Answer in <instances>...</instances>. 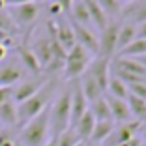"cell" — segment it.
<instances>
[{"label": "cell", "instance_id": "1", "mask_svg": "<svg viewBox=\"0 0 146 146\" xmlns=\"http://www.w3.org/2000/svg\"><path fill=\"white\" fill-rule=\"evenodd\" d=\"M51 137V120H49V107L32 120L25 124L21 131V142L25 146H43Z\"/></svg>", "mask_w": 146, "mask_h": 146}, {"label": "cell", "instance_id": "2", "mask_svg": "<svg viewBox=\"0 0 146 146\" xmlns=\"http://www.w3.org/2000/svg\"><path fill=\"white\" fill-rule=\"evenodd\" d=\"M54 92V84L52 82H43V86L36 92L32 98H28L26 101L17 105V118L19 124H26L28 120H32L34 116H38L39 112H43L49 107V101L52 98Z\"/></svg>", "mask_w": 146, "mask_h": 146}, {"label": "cell", "instance_id": "3", "mask_svg": "<svg viewBox=\"0 0 146 146\" xmlns=\"http://www.w3.org/2000/svg\"><path fill=\"white\" fill-rule=\"evenodd\" d=\"M69 116H71V88H64L56 96L54 103L49 107V120H51V133L56 137L64 129L69 127Z\"/></svg>", "mask_w": 146, "mask_h": 146}, {"label": "cell", "instance_id": "4", "mask_svg": "<svg viewBox=\"0 0 146 146\" xmlns=\"http://www.w3.org/2000/svg\"><path fill=\"white\" fill-rule=\"evenodd\" d=\"M92 58H94V54H90L82 45L75 43V45L66 52L64 68H62L64 69V75L68 79H75V81H77L82 73L86 71V68H88V64L92 62Z\"/></svg>", "mask_w": 146, "mask_h": 146}, {"label": "cell", "instance_id": "5", "mask_svg": "<svg viewBox=\"0 0 146 146\" xmlns=\"http://www.w3.org/2000/svg\"><path fill=\"white\" fill-rule=\"evenodd\" d=\"M118 26L120 23L116 21H109L107 25L99 30L98 34V56L103 58H111L116 56V39H118Z\"/></svg>", "mask_w": 146, "mask_h": 146}, {"label": "cell", "instance_id": "6", "mask_svg": "<svg viewBox=\"0 0 146 146\" xmlns=\"http://www.w3.org/2000/svg\"><path fill=\"white\" fill-rule=\"evenodd\" d=\"M86 73L90 77L96 79L101 90H107V82L111 79V58H103V56H96L86 68Z\"/></svg>", "mask_w": 146, "mask_h": 146}, {"label": "cell", "instance_id": "7", "mask_svg": "<svg viewBox=\"0 0 146 146\" xmlns=\"http://www.w3.org/2000/svg\"><path fill=\"white\" fill-rule=\"evenodd\" d=\"M9 17L15 25L19 26H28L38 19L39 8L38 4L30 2V4H19V6H9Z\"/></svg>", "mask_w": 146, "mask_h": 146}, {"label": "cell", "instance_id": "8", "mask_svg": "<svg viewBox=\"0 0 146 146\" xmlns=\"http://www.w3.org/2000/svg\"><path fill=\"white\" fill-rule=\"evenodd\" d=\"M51 28H52V34H54L56 41L60 43V47L64 49L66 52L75 45V34H73V28H71V23L69 21H64L62 17L54 19L51 23Z\"/></svg>", "mask_w": 146, "mask_h": 146}, {"label": "cell", "instance_id": "9", "mask_svg": "<svg viewBox=\"0 0 146 146\" xmlns=\"http://www.w3.org/2000/svg\"><path fill=\"white\" fill-rule=\"evenodd\" d=\"M69 23H71L73 34H75V41H77L79 45H82L90 54L98 56V51H99L98 49V34L92 30L90 26H82V25L73 23V21H69Z\"/></svg>", "mask_w": 146, "mask_h": 146}, {"label": "cell", "instance_id": "10", "mask_svg": "<svg viewBox=\"0 0 146 146\" xmlns=\"http://www.w3.org/2000/svg\"><path fill=\"white\" fill-rule=\"evenodd\" d=\"M30 51L36 54L39 66L41 68H49V64L52 62V43H51V36H49V30L45 34L36 36L34 45L30 47Z\"/></svg>", "mask_w": 146, "mask_h": 146}, {"label": "cell", "instance_id": "11", "mask_svg": "<svg viewBox=\"0 0 146 146\" xmlns=\"http://www.w3.org/2000/svg\"><path fill=\"white\" fill-rule=\"evenodd\" d=\"M141 127H142V122H139V120L124 122V124H120L118 127L114 125V131H112V135L107 139V141H112L114 146L125 144V142H129L133 137H137V133L141 131Z\"/></svg>", "mask_w": 146, "mask_h": 146}, {"label": "cell", "instance_id": "12", "mask_svg": "<svg viewBox=\"0 0 146 146\" xmlns=\"http://www.w3.org/2000/svg\"><path fill=\"white\" fill-rule=\"evenodd\" d=\"M86 111H88V101H86L81 86H79V81H75V84L71 86V116H69V127H73V125L77 124V120Z\"/></svg>", "mask_w": 146, "mask_h": 146}, {"label": "cell", "instance_id": "13", "mask_svg": "<svg viewBox=\"0 0 146 146\" xmlns=\"http://www.w3.org/2000/svg\"><path fill=\"white\" fill-rule=\"evenodd\" d=\"M43 86V81H21L17 82V86L15 88H11V101L15 105L23 103V101H26L28 98H32V96L36 94V92L39 90Z\"/></svg>", "mask_w": 146, "mask_h": 146}, {"label": "cell", "instance_id": "14", "mask_svg": "<svg viewBox=\"0 0 146 146\" xmlns=\"http://www.w3.org/2000/svg\"><path fill=\"white\" fill-rule=\"evenodd\" d=\"M105 99L109 103V109H111V116L112 122H118V124H124V122L133 120L131 118V112H129V107L125 103V99H118V98H111V96L105 94Z\"/></svg>", "mask_w": 146, "mask_h": 146}, {"label": "cell", "instance_id": "15", "mask_svg": "<svg viewBox=\"0 0 146 146\" xmlns=\"http://www.w3.org/2000/svg\"><path fill=\"white\" fill-rule=\"evenodd\" d=\"M77 81H79V86H81V90H82V94H84V98H86L88 103H92V101H96L98 98L105 96V92L99 88V84L96 82V79L90 77L86 71L82 73L81 79H77Z\"/></svg>", "mask_w": 146, "mask_h": 146}, {"label": "cell", "instance_id": "16", "mask_svg": "<svg viewBox=\"0 0 146 146\" xmlns=\"http://www.w3.org/2000/svg\"><path fill=\"white\" fill-rule=\"evenodd\" d=\"M137 39V25L131 21H125V23H120L118 26V39H116V54L125 49L131 41Z\"/></svg>", "mask_w": 146, "mask_h": 146}, {"label": "cell", "instance_id": "17", "mask_svg": "<svg viewBox=\"0 0 146 146\" xmlns=\"http://www.w3.org/2000/svg\"><path fill=\"white\" fill-rule=\"evenodd\" d=\"M112 68H118L122 71H127L135 77H141V79H146V69L137 58H125V56H116L114 62H112Z\"/></svg>", "mask_w": 146, "mask_h": 146}, {"label": "cell", "instance_id": "18", "mask_svg": "<svg viewBox=\"0 0 146 146\" xmlns=\"http://www.w3.org/2000/svg\"><path fill=\"white\" fill-rule=\"evenodd\" d=\"M21 79H23V69L17 64H6L0 68V86L13 88V84L21 82Z\"/></svg>", "mask_w": 146, "mask_h": 146}, {"label": "cell", "instance_id": "19", "mask_svg": "<svg viewBox=\"0 0 146 146\" xmlns=\"http://www.w3.org/2000/svg\"><path fill=\"white\" fill-rule=\"evenodd\" d=\"M88 111L92 112L96 122H112L111 109H109V103H107V99H105V96H101L96 101L88 103Z\"/></svg>", "mask_w": 146, "mask_h": 146}, {"label": "cell", "instance_id": "20", "mask_svg": "<svg viewBox=\"0 0 146 146\" xmlns=\"http://www.w3.org/2000/svg\"><path fill=\"white\" fill-rule=\"evenodd\" d=\"M94 125H96V118L92 116L90 111H86L77 120V124L73 125V129H75V133L79 135L81 141H88L90 135H92V131H94Z\"/></svg>", "mask_w": 146, "mask_h": 146}, {"label": "cell", "instance_id": "21", "mask_svg": "<svg viewBox=\"0 0 146 146\" xmlns=\"http://www.w3.org/2000/svg\"><path fill=\"white\" fill-rule=\"evenodd\" d=\"M69 13H71V21L79 23L82 26H90V13H88V8H86L84 0H73L71 8H69Z\"/></svg>", "mask_w": 146, "mask_h": 146}, {"label": "cell", "instance_id": "22", "mask_svg": "<svg viewBox=\"0 0 146 146\" xmlns=\"http://www.w3.org/2000/svg\"><path fill=\"white\" fill-rule=\"evenodd\" d=\"M125 103H127V107H129L131 118L142 122V124H146V101H144V99L129 94L127 98H125Z\"/></svg>", "mask_w": 146, "mask_h": 146}, {"label": "cell", "instance_id": "23", "mask_svg": "<svg viewBox=\"0 0 146 146\" xmlns=\"http://www.w3.org/2000/svg\"><path fill=\"white\" fill-rule=\"evenodd\" d=\"M112 131H114V122H96L94 131H92L88 141L96 142V144H101L112 135Z\"/></svg>", "mask_w": 146, "mask_h": 146}, {"label": "cell", "instance_id": "24", "mask_svg": "<svg viewBox=\"0 0 146 146\" xmlns=\"http://www.w3.org/2000/svg\"><path fill=\"white\" fill-rule=\"evenodd\" d=\"M84 2H86V8H88V13H90V21H92V25H94L98 30H101V28H103V26L109 23V19H107V15H105V11L98 6V2H96V0H84Z\"/></svg>", "mask_w": 146, "mask_h": 146}, {"label": "cell", "instance_id": "25", "mask_svg": "<svg viewBox=\"0 0 146 146\" xmlns=\"http://www.w3.org/2000/svg\"><path fill=\"white\" fill-rule=\"evenodd\" d=\"M105 94L111 96V98L125 99L129 96V90H127V84H125V82H122L118 77H114V75L111 73V79H109V82H107V90H105Z\"/></svg>", "mask_w": 146, "mask_h": 146}, {"label": "cell", "instance_id": "26", "mask_svg": "<svg viewBox=\"0 0 146 146\" xmlns=\"http://www.w3.org/2000/svg\"><path fill=\"white\" fill-rule=\"evenodd\" d=\"M142 54H146V39L137 38L135 41H131L125 49H122L116 56H125V58H141Z\"/></svg>", "mask_w": 146, "mask_h": 146}, {"label": "cell", "instance_id": "27", "mask_svg": "<svg viewBox=\"0 0 146 146\" xmlns=\"http://www.w3.org/2000/svg\"><path fill=\"white\" fill-rule=\"evenodd\" d=\"M0 122H2V124H6V125H15V124H19L17 105L13 103L11 99L0 105Z\"/></svg>", "mask_w": 146, "mask_h": 146}, {"label": "cell", "instance_id": "28", "mask_svg": "<svg viewBox=\"0 0 146 146\" xmlns=\"http://www.w3.org/2000/svg\"><path fill=\"white\" fill-rule=\"evenodd\" d=\"M129 21L135 25H141L146 21V0H135L133 4H129L127 8Z\"/></svg>", "mask_w": 146, "mask_h": 146}, {"label": "cell", "instance_id": "29", "mask_svg": "<svg viewBox=\"0 0 146 146\" xmlns=\"http://www.w3.org/2000/svg\"><path fill=\"white\" fill-rule=\"evenodd\" d=\"M19 58H21L23 66H25L26 69H30L32 73H39V71H41V66H39L36 54L28 47H21V49H19Z\"/></svg>", "mask_w": 146, "mask_h": 146}, {"label": "cell", "instance_id": "30", "mask_svg": "<svg viewBox=\"0 0 146 146\" xmlns=\"http://www.w3.org/2000/svg\"><path fill=\"white\" fill-rule=\"evenodd\" d=\"M56 142H58V146H75L77 142H81V139H79V135L75 133L73 127H68L62 133L56 135Z\"/></svg>", "mask_w": 146, "mask_h": 146}, {"label": "cell", "instance_id": "31", "mask_svg": "<svg viewBox=\"0 0 146 146\" xmlns=\"http://www.w3.org/2000/svg\"><path fill=\"white\" fill-rule=\"evenodd\" d=\"M98 2V6L105 11V15H118V13L122 11V6L116 2V0H96Z\"/></svg>", "mask_w": 146, "mask_h": 146}, {"label": "cell", "instance_id": "32", "mask_svg": "<svg viewBox=\"0 0 146 146\" xmlns=\"http://www.w3.org/2000/svg\"><path fill=\"white\" fill-rule=\"evenodd\" d=\"M127 90L131 96H137V98L144 99L146 101V81H139V82H133V84L127 86Z\"/></svg>", "mask_w": 146, "mask_h": 146}, {"label": "cell", "instance_id": "33", "mask_svg": "<svg viewBox=\"0 0 146 146\" xmlns=\"http://www.w3.org/2000/svg\"><path fill=\"white\" fill-rule=\"evenodd\" d=\"M15 28V23L11 21V17H9V13L6 11H0V30L6 32V34H9V32Z\"/></svg>", "mask_w": 146, "mask_h": 146}, {"label": "cell", "instance_id": "34", "mask_svg": "<svg viewBox=\"0 0 146 146\" xmlns=\"http://www.w3.org/2000/svg\"><path fill=\"white\" fill-rule=\"evenodd\" d=\"M11 99V88L9 86H0V105Z\"/></svg>", "mask_w": 146, "mask_h": 146}, {"label": "cell", "instance_id": "35", "mask_svg": "<svg viewBox=\"0 0 146 146\" xmlns=\"http://www.w3.org/2000/svg\"><path fill=\"white\" fill-rule=\"evenodd\" d=\"M54 2L62 8V11H69V8L73 4V0H54Z\"/></svg>", "mask_w": 146, "mask_h": 146}, {"label": "cell", "instance_id": "36", "mask_svg": "<svg viewBox=\"0 0 146 146\" xmlns=\"http://www.w3.org/2000/svg\"><path fill=\"white\" fill-rule=\"evenodd\" d=\"M137 38L146 39V21L141 23V25H137Z\"/></svg>", "mask_w": 146, "mask_h": 146}, {"label": "cell", "instance_id": "37", "mask_svg": "<svg viewBox=\"0 0 146 146\" xmlns=\"http://www.w3.org/2000/svg\"><path fill=\"white\" fill-rule=\"evenodd\" d=\"M36 0H6V6H19V4H30Z\"/></svg>", "mask_w": 146, "mask_h": 146}, {"label": "cell", "instance_id": "38", "mask_svg": "<svg viewBox=\"0 0 146 146\" xmlns=\"http://www.w3.org/2000/svg\"><path fill=\"white\" fill-rule=\"evenodd\" d=\"M125 144H127V146H144V141L137 135V137H133L129 142H125Z\"/></svg>", "mask_w": 146, "mask_h": 146}, {"label": "cell", "instance_id": "39", "mask_svg": "<svg viewBox=\"0 0 146 146\" xmlns=\"http://www.w3.org/2000/svg\"><path fill=\"white\" fill-rule=\"evenodd\" d=\"M8 41H9V34H6V32L0 30V43H2V45H6Z\"/></svg>", "mask_w": 146, "mask_h": 146}, {"label": "cell", "instance_id": "40", "mask_svg": "<svg viewBox=\"0 0 146 146\" xmlns=\"http://www.w3.org/2000/svg\"><path fill=\"white\" fill-rule=\"evenodd\" d=\"M43 146H58V142H56V137H52V135H51V137H49V141L45 142Z\"/></svg>", "mask_w": 146, "mask_h": 146}, {"label": "cell", "instance_id": "41", "mask_svg": "<svg viewBox=\"0 0 146 146\" xmlns=\"http://www.w3.org/2000/svg\"><path fill=\"white\" fill-rule=\"evenodd\" d=\"M6 52H8L6 45H2V43H0V60H4V58H6Z\"/></svg>", "mask_w": 146, "mask_h": 146}, {"label": "cell", "instance_id": "42", "mask_svg": "<svg viewBox=\"0 0 146 146\" xmlns=\"http://www.w3.org/2000/svg\"><path fill=\"white\" fill-rule=\"evenodd\" d=\"M116 2H118L120 6H129V4H133L135 0H116Z\"/></svg>", "mask_w": 146, "mask_h": 146}, {"label": "cell", "instance_id": "43", "mask_svg": "<svg viewBox=\"0 0 146 146\" xmlns=\"http://www.w3.org/2000/svg\"><path fill=\"white\" fill-rule=\"evenodd\" d=\"M141 131H142V141H144V144H146V124H142V127H141Z\"/></svg>", "mask_w": 146, "mask_h": 146}, {"label": "cell", "instance_id": "44", "mask_svg": "<svg viewBox=\"0 0 146 146\" xmlns=\"http://www.w3.org/2000/svg\"><path fill=\"white\" fill-rule=\"evenodd\" d=\"M137 60H139V62H141V64H142V66H144V69H146V54H142V56H141V58H137Z\"/></svg>", "mask_w": 146, "mask_h": 146}, {"label": "cell", "instance_id": "45", "mask_svg": "<svg viewBox=\"0 0 146 146\" xmlns=\"http://www.w3.org/2000/svg\"><path fill=\"white\" fill-rule=\"evenodd\" d=\"M4 8H6V0H0V11H4Z\"/></svg>", "mask_w": 146, "mask_h": 146}, {"label": "cell", "instance_id": "46", "mask_svg": "<svg viewBox=\"0 0 146 146\" xmlns=\"http://www.w3.org/2000/svg\"><path fill=\"white\" fill-rule=\"evenodd\" d=\"M86 146H101V144H96V142H90V141H88V142H86Z\"/></svg>", "mask_w": 146, "mask_h": 146}, {"label": "cell", "instance_id": "47", "mask_svg": "<svg viewBox=\"0 0 146 146\" xmlns=\"http://www.w3.org/2000/svg\"><path fill=\"white\" fill-rule=\"evenodd\" d=\"M75 146H86V142H84V141H81V142H77Z\"/></svg>", "mask_w": 146, "mask_h": 146}, {"label": "cell", "instance_id": "48", "mask_svg": "<svg viewBox=\"0 0 146 146\" xmlns=\"http://www.w3.org/2000/svg\"><path fill=\"white\" fill-rule=\"evenodd\" d=\"M13 146H25V144H23V142L19 141V142H13Z\"/></svg>", "mask_w": 146, "mask_h": 146}, {"label": "cell", "instance_id": "49", "mask_svg": "<svg viewBox=\"0 0 146 146\" xmlns=\"http://www.w3.org/2000/svg\"><path fill=\"white\" fill-rule=\"evenodd\" d=\"M118 146H127V144H118Z\"/></svg>", "mask_w": 146, "mask_h": 146}]
</instances>
